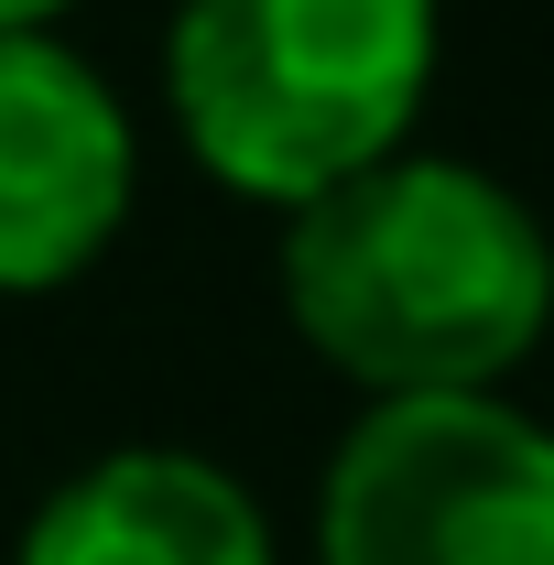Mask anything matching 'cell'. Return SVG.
I'll use <instances>...</instances> for the list:
<instances>
[{
  "mask_svg": "<svg viewBox=\"0 0 554 565\" xmlns=\"http://www.w3.org/2000/svg\"><path fill=\"white\" fill-rule=\"evenodd\" d=\"M283 316L370 403L500 392L554 327V239L500 174L392 152L283 217Z\"/></svg>",
  "mask_w": 554,
  "mask_h": 565,
  "instance_id": "6da1fadb",
  "label": "cell"
},
{
  "mask_svg": "<svg viewBox=\"0 0 554 565\" xmlns=\"http://www.w3.org/2000/svg\"><path fill=\"white\" fill-rule=\"evenodd\" d=\"M424 87L435 0H174V131L228 196H262L283 217L414 152Z\"/></svg>",
  "mask_w": 554,
  "mask_h": 565,
  "instance_id": "7a4b0ae2",
  "label": "cell"
},
{
  "mask_svg": "<svg viewBox=\"0 0 554 565\" xmlns=\"http://www.w3.org/2000/svg\"><path fill=\"white\" fill-rule=\"evenodd\" d=\"M316 565H554V424L500 392L370 403L327 457Z\"/></svg>",
  "mask_w": 554,
  "mask_h": 565,
  "instance_id": "3957f363",
  "label": "cell"
},
{
  "mask_svg": "<svg viewBox=\"0 0 554 565\" xmlns=\"http://www.w3.org/2000/svg\"><path fill=\"white\" fill-rule=\"evenodd\" d=\"M131 217V120L55 33H0V294L76 282Z\"/></svg>",
  "mask_w": 554,
  "mask_h": 565,
  "instance_id": "277c9868",
  "label": "cell"
},
{
  "mask_svg": "<svg viewBox=\"0 0 554 565\" xmlns=\"http://www.w3.org/2000/svg\"><path fill=\"white\" fill-rule=\"evenodd\" d=\"M22 565H273V522L196 446H120L33 511Z\"/></svg>",
  "mask_w": 554,
  "mask_h": 565,
  "instance_id": "5b68a950",
  "label": "cell"
},
{
  "mask_svg": "<svg viewBox=\"0 0 554 565\" xmlns=\"http://www.w3.org/2000/svg\"><path fill=\"white\" fill-rule=\"evenodd\" d=\"M55 11H66V0H0V33H44Z\"/></svg>",
  "mask_w": 554,
  "mask_h": 565,
  "instance_id": "8992f818",
  "label": "cell"
}]
</instances>
